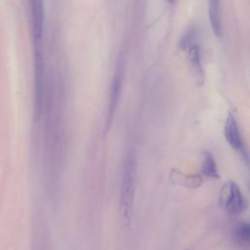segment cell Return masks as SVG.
I'll return each instance as SVG.
<instances>
[{
    "label": "cell",
    "instance_id": "obj_1",
    "mask_svg": "<svg viewBox=\"0 0 250 250\" xmlns=\"http://www.w3.org/2000/svg\"><path fill=\"white\" fill-rule=\"evenodd\" d=\"M137 165L134 154L128 153L124 163L121 191H120V205L121 212L126 224H130L132 218V210L134 205L135 190H136V178H137Z\"/></svg>",
    "mask_w": 250,
    "mask_h": 250
},
{
    "label": "cell",
    "instance_id": "obj_2",
    "mask_svg": "<svg viewBox=\"0 0 250 250\" xmlns=\"http://www.w3.org/2000/svg\"><path fill=\"white\" fill-rule=\"evenodd\" d=\"M218 204L221 209L229 215H239L248 208V201L239 186L233 181L226 182L218 196Z\"/></svg>",
    "mask_w": 250,
    "mask_h": 250
},
{
    "label": "cell",
    "instance_id": "obj_3",
    "mask_svg": "<svg viewBox=\"0 0 250 250\" xmlns=\"http://www.w3.org/2000/svg\"><path fill=\"white\" fill-rule=\"evenodd\" d=\"M224 137L229 146L234 151H236V153H238L240 157L247 163L248 152L246 148V144L244 142L237 120L235 116L232 114V112H229L226 118L224 125Z\"/></svg>",
    "mask_w": 250,
    "mask_h": 250
},
{
    "label": "cell",
    "instance_id": "obj_4",
    "mask_svg": "<svg viewBox=\"0 0 250 250\" xmlns=\"http://www.w3.org/2000/svg\"><path fill=\"white\" fill-rule=\"evenodd\" d=\"M123 67L118 65L112 79L109 98H108V104H107V109H106V118H105V128L108 130L111 126L112 120L115 115L116 107L118 104L120 93H121V87H122V73Z\"/></svg>",
    "mask_w": 250,
    "mask_h": 250
},
{
    "label": "cell",
    "instance_id": "obj_5",
    "mask_svg": "<svg viewBox=\"0 0 250 250\" xmlns=\"http://www.w3.org/2000/svg\"><path fill=\"white\" fill-rule=\"evenodd\" d=\"M169 181L171 184L188 188H198L204 183V178L199 174H187L179 169L172 168L169 172Z\"/></svg>",
    "mask_w": 250,
    "mask_h": 250
},
{
    "label": "cell",
    "instance_id": "obj_6",
    "mask_svg": "<svg viewBox=\"0 0 250 250\" xmlns=\"http://www.w3.org/2000/svg\"><path fill=\"white\" fill-rule=\"evenodd\" d=\"M31 14H32V31L35 47H41L44 25V1L31 0Z\"/></svg>",
    "mask_w": 250,
    "mask_h": 250
},
{
    "label": "cell",
    "instance_id": "obj_7",
    "mask_svg": "<svg viewBox=\"0 0 250 250\" xmlns=\"http://www.w3.org/2000/svg\"><path fill=\"white\" fill-rule=\"evenodd\" d=\"M35 62V106L37 110H40L44 88V63L41 48H36Z\"/></svg>",
    "mask_w": 250,
    "mask_h": 250
},
{
    "label": "cell",
    "instance_id": "obj_8",
    "mask_svg": "<svg viewBox=\"0 0 250 250\" xmlns=\"http://www.w3.org/2000/svg\"><path fill=\"white\" fill-rule=\"evenodd\" d=\"M200 174L203 178L208 179H219L220 172L217 161L212 152L205 150L202 152L201 163H200Z\"/></svg>",
    "mask_w": 250,
    "mask_h": 250
},
{
    "label": "cell",
    "instance_id": "obj_9",
    "mask_svg": "<svg viewBox=\"0 0 250 250\" xmlns=\"http://www.w3.org/2000/svg\"><path fill=\"white\" fill-rule=\"evenodd\" d=\"M208 13L209 21L213 33L216 37L222 36V21H221V8L220 0H208Z\"/></svg>",
    "mask_w": 250,
    "mask_h": 250
},
{
    "label": "cell",
    "instance_id": "obj_10",
    "mask_svg": "<svg viewBox=\"0 0 250 250\" xmlns=\"http://www.w3.org/2000/svg\"><path fill=\"white\" fill-rule=\"evenodd\" d=\"M188 60H189L190 65L192 67V70L194 72V75L197 78L198 82L202 83L203 69H202V64H201L200 48H199L198 43H195L190 48H188Z\"/></svg>",
    "mask_w": 250,
    "mask_h": 250
},
{
    "label": "cell",
    "instance_id": "obj_11",
    "mask_svg": "<svg viewBox=\"0 0 250 250\" xmlns=\"http://www.w3.org/2000/svg\"><path fill=\"white\" fill-rule=\"evenodd\" d=\"M232 239L240 247H247L250 242V226L246 222H241L232 230Z\"/></svg>",
    "mask_w": 250,
    "mask_h": 250
},
{
    "label": "cell",
    "instance_id": "obj_12",
    "mask_svg": "<svg viewBox=\"0 0 250 250\" xmlns=\"http://www.w3.org/2000/svg\"><path fill=\"white\" fill-rule=\"evenodd\" d=\"M196 39H197L196 29L195 28H189L181 37V39L179 41V46H180L181 49L188 51V48H190L193 44L197 43Z\"/></svg>",
    "mask_w": 250,
    "mask_h": 250
},
{
    "label": "cell",
    "instance_id": "obj_13",
    "mask_svg": "<svg viewBox=\"0 0 250 250\" xmlns=\"http://www.w3.org/2000/svg\"><path fill=\"white\" fill-rule=\"evenodd\" d=\"M169 3H174L175 2V0H167Z\"/></svg>",
    "mask_w": 250,
    "mask_h": 250
},
{
    "label": "cell",
    "instance_id": "obj_14",
    "mask_svg": "<svg viewBox=\"0 0 250 250\" xmlns=\"http://www.w3.org/2000/svg\"><path fill=\"white\" fill-rule=\"evenodd\" d=\"M187 250H189V249H187Z\"/></svg>",
    "mask_w": 250,
    "mask_h": 250
}]
</instances>
